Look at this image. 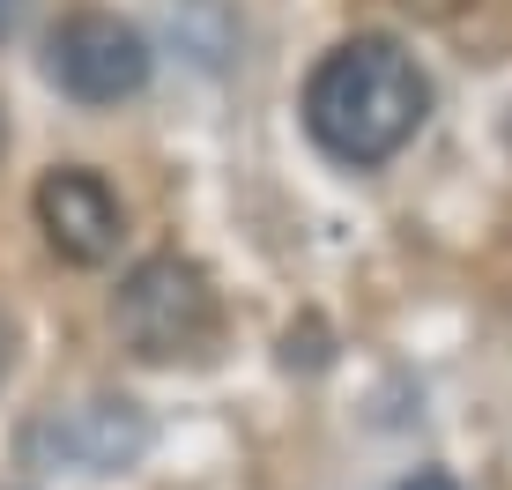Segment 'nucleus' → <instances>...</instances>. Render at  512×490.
Instances as JSON below:
<instances>
[{"instance_id": "obj_1", "label": "nucleus", "mask_w": 512, "mask_h": 490, "mask_svg": "<svg viewBox=\"0 0 512 490\" xmlns=\"http://www.w3.org/2000/svg\"><path fill=\"white\" fill-rule=\"evenodd\" d=\"M431 112V82L394 38H342L305 82V127L342 164H386Z\"/></svg>"}, {"instance_id": "obj_2", "label": "nucleus", "mask_w": 512, "mask_h": 490, "mask_svg": "<svg viewBox=\"0 0 512 490\" xmlns=\"http://www.w3.org/2000/svg\"><path fill=\"white\" fill-rule=\"evenodd\" d=\"M112 312H119L127 349L149 357V364H193L223 335V305H216V290H208V275L193 268V260H179V253L134 260Z\"/></svg>"}, {"instance_id": "obj_3", "label": "nucleus", "mask_w": 512, "mask_h": 490, "mask_svg": "<svg viewBox=\"0 0 512 490\" xmlns=\"http://www.w3.org/2000/svg\"><path fill=\"white\" fill-rule=\"evenodd\" d=\"M45 67H52V82H60L67 97L119 104V97H134L141 82H149V38H141L134 23H119V15H104V8H82V15H67V23L52 30Z\"/></svg>"}, {"instance_id": "obj_4", "label": "nucleus", "mask_w": 512, "mask_h": 490, "mask_svg": "<svg viewBox=\"0 0 512 490\" xmlns=\"http://www.w3.org/2000/svg\"><path fill=\"white\" fill-rule=\"evenodd\" d=\"M141 446H149V416L127 394H90L30 431V453H52V468H75V476H112Z\"/></svg>"}, {"instance_id": "obj_5", "label": "nucleus", "mask_w": 512, "mask_h": 490, "mask_svg": "<svg viewBox=\"0 0 512 490\" xmlns=\"http://www.w3.org/2000/svg\"><path fill=\"white\" fill-rule=\"evenodd\" d=\"M38 231L60 260L75 268H104L119 253V201L97 171H45L38 179Z\"/></svg>"}, {"instance_id": "obj_6", "label": "nucleus", "mask_w": 512, "mask_h": 490, "mask_svg": "<svg viewBox=\"0 0 512 490\" xmlns=\"http://www.w3.org/2000/svg\"><path fill=\"white\" fill-rule=\"evenodd\" d=\"M401 490H461V483H453V476H446V468H416V476H409V483H401Z\"/></svg>"}, {"instance_id": "obj_7", "label": "nucleus", "mask_w": 512, "mask_h": 490, "mask_svg": "<svg viewBox=\"0 0 512 490\" xmlns=\"http://www.w3.org/2000/svg\"><path fill=\"white\" fill-rule=\"evenodd\" d=\"M15 15H23V0H0V38L15 30Z\"/></svg>"}, {"instance_id": "obj_8", "label": "nucleus", "mask_w": 512, "mask_h": 490, "mask_svg": "<svg viewBox=\"0 0 512 490\" xmlns=\"http://www.w3.org/2000/svg\"><path fill=\"white\" fill-rule=\"evenodd\" d=\"M409 8H423V15H446V8H453V0H409Z\"/></svg>"}, {"instance_id": "obj_9", "label": "nucleus", "mask_w": 512, "mask_h": 490, "mask_svg": "<svg viewBox=\"0 0 512 490\" xmlns=\"http://www.w3.org/2000/svg\"><path fill=\"white\" fill-rule=\"evenodd\" d=\"M0 364H8V342H0Z\"/></svg>"}]
</instances>
